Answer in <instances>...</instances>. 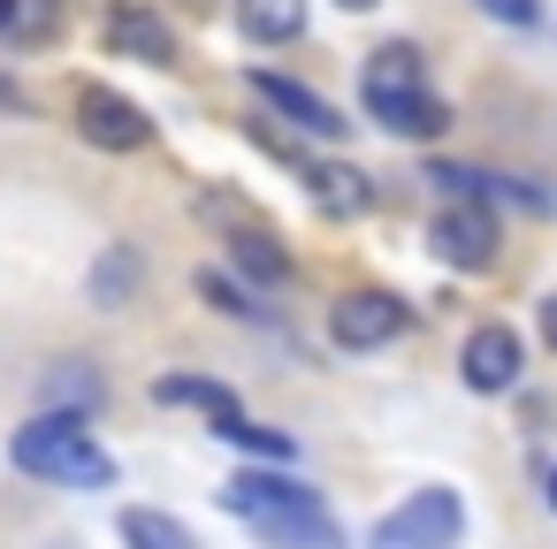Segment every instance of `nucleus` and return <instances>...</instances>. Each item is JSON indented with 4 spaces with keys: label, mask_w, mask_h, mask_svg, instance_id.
I'll return each mask as SVG.
<instances>
[{
    "label": "nucleus",
    "mask_w": 557,
    "mask_h": 549,
    "mask_svg": "<svg viewBox=\"0 0 557 549\" xmlns=\"http://www.w3.org/2000/svg\"><path fill=\"white\" fill-rule=\"evenodd\" d=\"M481 16L488 24H534L542 9H534V0H481Z\"/></svg>",
    "instance_id": "412c9836"
},
{
    "label": "nucleus",
    "mask_w": 557,
    "mask_h": 549,
    "mask_svg": "<svg viewBox=\"0 0 557 549\" xmlns=\"http://www.w3.org/2000/svg\"><path fill=\"white\" fill-rule=\"evenodd\" d=\"M77 138L85 146H100V153H138V146H153V115L138 108V100H123V92H108V85H77Z\"/></svg>",
    "instance_id": "39448f33"
},
{
    "label": "nucleus",
    "mask_w": 557,
    "mask_h": 549,
    "mask_svg": "<svg viewBox=\"0 0 557 549\" xmlns=\"http://www.w3.org/2000/svg\"><path fill=\"white\" fill-rule=\"evenodd\" d=\"M199 298H207L214 313H230V321H252V313H260V305H252V298H245L222 267H199Z\"/></svg>",
    "instance_id": "aec40b11"
},
{
    "label": "nucleus",
    "mask_w": 557,
    "mask_h": 549,
    "mask_svg": "<svg viewBox=\"0 0 557 549\" xmlns=\"http://www.w3.org/2000/svg\"><path fill=\"white\" fill-rule=\"evenodd\" d=\"M9 465L16 473H32V481H47V488H115V458L92 442V427L85 420H70V412H32L16 435H9Z\"/></svg>",
    "instance_id": "f03ea898"
},
{
    "label": "nucleus",
    "mask_w": 557,
    "mask_h": 549,
    "mask_svg": "<svg viewBox=\"0 0 557 549\" xmlns=\"http://www.w3.org/2000/svg\"><path fill=\"white\" fill-rule=\"evenodd\" d=\"M138 290H146V252H138V245H108V252L92 260V275H85V298H92L100 313H123Z\"/></svg>",
    "instance_id": "f8f14e48"
},
{
    "label": "nucleus",
    "mask_w": 557,
    "mask_h": 549,
    "mask_svg": "<svg viewBox=\"0 0 557 549\" xmlns=\"http://www.w3.org/2000/svg\"><path fill=\"white\" fill-rule=\"evenodd\" d=\"M214 435H222V442H237V450H252V458H268V465H283V458L298 450L283 427H260V420H245V412H237V420H214Z\"/></svg>",
    "instance_id": "6ab92c4d"
},
{
    "label": "nucleus",
    "mask_w": 557,
    "mask_h": 549,
    "mask_svg": "<svg viewBox=\"0 0 557 549\" xmlns=\"http://www.w3.org/2000/svg\"><path fill=\"white\" fill-rule=\"evenodd\" d=\"M298 176H306L313 207H321V214H336V222H351V214H367V207H374L367 176H359V169H344V161H298Z\"/></svg>",
    "instance_id": "ddd939ff"
},
{
    "label": "nucleus",
    "mask_w": 557,
    "mask_h": 549,
    "mask_svg": "<svg viewBox=\"0 0 557 549\" xmlns=\"http://www.w3.org/2000/svg\"><path fill=\"white\" fill-rule=\"evenodd\" d=\"M230 260H237V275H252V283H290V252H283V237L260 229V222L230 229Z\"/></svg>",
    "instance_id": "2eb2a0df"
},
{
    "label": "nucleus",
    "mask_w": 557,
    "mask_h": 549,
    "mask_svg": "<svg viewBox=\"0 0 557 549\" xmlns=\"http://www.w3.org/2000/svg\"><path fill=\"white\" fill-rule=\"evenodd\" d=\"M252 92L290 123V130H306V138H344L351 123L336 115V100H321V92H306L298 77H275V70H252Z\"/></svg>",
    "instance_id": "9b49d317"
},
{
    "label": "nucleus",
    "mask_w": 557,
    "mask_h": 549,
    "mask_svg": "<svg viewBox=\"0 0 557 549\" xmlns=\"http://www.w3.org/2000/svg\"><path fill=\"white\" fill-rule=\"evenodd\" d=\"M458 526H466L458 488H412V496L374 526V549H450Z\"/></svg>",
    "instance_id": "20e7f679"
},
{
    "label": "nucleus",
    "mask_w": 557,
    "mask_h": 549,
    "mask_svg": "<svg viewBox=\"0 0 557 549\" xmlns=\"http://www.w3.org/2000/svg\"><path fill=\"white\" fill-rule=\"evenodd\" d=\"M237 32L252 47H290L306 32V0H237Z\"/></svg>",
    "instance_id": "4468645a"
},
{
    "label": "nucleus",
    "mask_w": 557,
    "mask_h": 549,
    "mask_svg": "<svg viewBox=\"0 0 557 549\" xmlns=\"http://www.w3.org/2000/svg\"><path fill=\"white\" fill-rule=\"evenodd\" d=\"M405 321H412V305L389 298V290H344V298L329 305V336H336L344 351H374V344L405 336Z\"/></svg>",
    "instance_id": "0eeeda50"
},
{
    "label": "nucleus",
    "mask_w": 557,
    "mask_h": 549,
    "mask_svg": "<svg viewBox=\"0 0 557 549\" xmlns=\"http://www.w3.org/2000/svg\"><path fill=\"white\" fill-rule=\"evenodd\" d=\"M222 511H237L268 549H344L329 503H321L306 481H290V473H260V465L237 473V481L222 488Z\"/></svg>",
    "instance_id": "f257e3e1"
},
{
    "label": "nucleus",
    "mask_w": 557,
    "mask_h": 549,
    "mask_svg": "<svg viewBox=\"0 0 557 549\" xmlns=\"http://www.w3.org/2000/svg\"><path fill=\"white\" fill-rule=\"evenodd\" d=\"M428 252H435L443 267H458V275H481V267L496 260V207L450 199V207L435 214V229H428Z\"/></svg>",
    "instance_id": "423d86ee"
},
{
    "label": "nucleus",
    "mask_w": 557,
    "mask_h": 549,
    "mask_svg": "<svg viewBox=\"0 0 557 549\" xmlns=\"http://www.w3.org/2000/svg\"><path fill=\"white\" fill-rule=\"evenodd\" d=\"M549 511H557V465H549Z\"/></svg>",
    "instance_id": "b1692460"
},
{
    "label": "nucleus",
    "mask_w": 557,
    "mask_h": 549,
    "mask_svg": "<svg viewBox=\"0 0 557 549\" xmlns=\"http://www.w3.org/2000/svg\"><path fill=\"white\" fill-rule=\"evenodd\" d=\"M100 404H108V374H100V359L70 351V359H47V366H39V412L92 420Z\"/></svg>",
    "instance_id": "1a4fd4ad"
},
{
    "label": "nucleus",
    "mask_w": 557,
    "mask_h": 549,
    "mask_svg": "<svg viewBox=\"0 0 557 549\" xmlns=\"http://www.w3.org/2000/svg\"><path fill=\"white\" fill-rule=\"evenodd\" d=\"M123 541H131V549H199L184 519H169V511H146V503H138V511H123Z\"/></svg>",
    "instance_id": "a211bd4d"
},
{
    "label": "nucleus",
    "mask_w": 557,
    "mask_h": 549,
    "mask_svg": "<svg viewBox=\"0 0 557 549\" xmlns=\"http://www.w3.org/2000/svg\"><path fill=\"white\" fill-rule=\"evenodd\" d=\"M336 9H374V0H336Z\"/></svg>",
    "instance_id": "393cba45"
},
{
    "label": "nucleus",
    "mask_w": 557,
    "mask_h": 549,
    "mask_svg": "<svg viewBox=\"0 0 557 549\" xmlns=\"http://www.w3.org/2000/svg\"><path fill=\"white\" fill-rule=\"evenodd\" d=\"M153 404H191V412H207V420H237V397H230L222 382H207V374H161V382H153Z\"/></svg>",
    "instance_id": "dca6fc26"
},
{
    "label": "nucleus",
    "mask_w": 557,
    "mask_h": 549,
    "mask_svg": "<svg viewBox=\"0 0 557 549\" xmlns=\"http://www.w3.org/2000/svg\"><path fill=\"white\" fill-rule=\"evenodd\" d=\"M458 374H466V389L504 397V389H519V374H527V344H519L504 321H481V328L466 336V351H458Z\"/></svg>",
    "instance_id": "6e6552de"
},
{
    "label": "nucleus",
    "mask_w": 557,
    "mask_h": 549,
    "mask_svg": "<svg viewBox=\"0 0 557 549\" xmlns=\"http://www.w3.org/2000/svg\"><path fill=\"white\" fill-rule=\"evenodd\" d=\"M62 32L54 0H0V47H47Z\"/></svg>",
    "instance_id": "f3484780"
},
{
    "label": "nucleus",
    "mask_w": 557,
    "mask_h": 549,
    "mask_svg": "<svg viewBox=\"0 0 557 549\" xmlns=\"http://www.w3.org/2000/svg\"><path fill=\"white\" fill-rule=\"evenodd\" d=\"M0 115H32V92H24L9 70H0Z\"/></svg>",
    "instance_id": "4be33fe9"
},
{
    "label": "nucleus",
    "mask_w": 557,
    "mask_h": 549,
    "mask_svg": "<svg viewBox=\"0 0 557 549\" xmlns=\"http://www.w3.org/2000/svg\"><path fill=\"white\" fill-rule=\"evenodd\" d=\"M542 344L557 351V298H542Z\"/></svg>",
    "instance_id": "5701e85b"
},
{
    "label": "nucleus",
    "mask_w": 557,
    "mask_h": 549,
    "mask_svg": "<svg viewBox=\"0 0 557 549\" xmlns=\"http://www.w3.org/2000/svg\"><path fill=\"white\" fill-rule=\"evenodd\" d=\"M108 54L146 62V70H169L176 62V32L146 9V0H115V9H108Z\"/></svg>",
    "instance_id": "9d476101"
},
{
    "label": "nucleus",
    "mask_w": 557,
    "mask_h": 549,
    "mask_svg": "<svg viewBox=\"0 0 557 549\" xmlns=\"http://www.w3.org/2000/svg\"><path fill=\"white\" fill-rule=\"evenodd\" d=\"M359 100H367V115L389 130V138H443L450 130V108L428 92V77H420V47H382L374 62H367V77H359Z\"/></svg>",
    "instance_id": "7ed1b4c3"
}]
</instances>
